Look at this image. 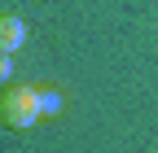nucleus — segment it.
<instances>
[{"label":"nucleus","mask_w":158,"mask_h":153,"mask_svg":"<svg viewBox=\"0 0 158 153\" xmlns=\"http://www.w3.org/2000/svg\"><path fill=\"white\" fill-rule=\"evenodd\" d=\"M22 44H27V22L18 13H0V53L13 57Z\"/></svg>","instance_id":"f03ea898"},{"label":"nucleus","mask_w":158,"mask_h":153,"mask_svg":"<svg viewBox=\"0 0 158 153\" xmlns=\"http://www.w3.org/2000/svg\"><path fill=\"white\" fill-rule=\"evenodd\" d=\"M0 123L13 127V131L35 127L40 123V88H31V83L5 88V96H0Z\"/></svg>","instance_id":"f257e3e1"},{"label":"nucleus","mask_w":158,"mask_h":153,"mask_svg":"<svg viewBox=\"0 0 158 153\" xmlns=\"http://www.w3.org/2000/svg\"><path fill=\"white\" fill-rule=\"evenodd\" d=\"M9 74H13V57L0 53V79H9Z\"/></svg>","instance_id":"20e7f679"},{"label":"nucleus","mask_w":158,"mask_h":153,"mask_svg":"<svg viewBox=\"0 0 158 153\" xmlns=\"http://www.w3.org/2000/svg\"><path fill=\"white\" fill-rule=\"evenodd\" d=\"M66 109V96L57 88H40V118H53V114Z\"/></svg>","instance_id":"7ed1b4c3"}]
</instances>
